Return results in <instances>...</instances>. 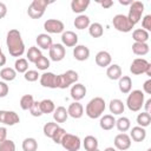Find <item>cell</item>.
<instances>
[{
  "label": "cell",
  "instance_id": "6da1fadb",
  "mask_svg": "<svg viewBox=\"0 0 151 151\" xmlns=\"http://www.w3.org/2000/svg\"><path fill=\"white\" fill-rule=\"evenodd\" d=\"M6 45H7L8 52H9V54L12 57L19 58L25 52V44H24V40L21 38V33L15 28L9 29L7 32Z\"/></svg>",
  "mask_w": 151,
  "mask_h": 151
},
{
  "label": "cell",
  "instance_id": "7a4b0ae2",
  "mask_svg": "<svg viewBox=\"0 0 151 151\" xmlns=\"http://www.w3.org/2000/svg\"><path fill=\"white\" fill-rule=\"evenodd\" d=\"M105 109H106V103H105L104 98L94 97L87 103V105L85 107V113L88 118L97 119V118H100L103 116Z\"/></svg>",
  "mask_w": 151,
  "mask_h": 151
},
{
  "label": "cell",
  "instance_id": "3957f363",
  "mask_svg": "<svg viewBox=\"0 0 151 151\" xmlns=\"http://www.w3.org/2000/svg\"><path fill=\"white\" fill-rule=\"evenodd\" d=\"M145 101V96L142 90H133L129 93L126 98V106L132 112H138L142 110Z\"/></svg>",
  "mask_w": 151,
  "mask_h": 151
},
{
  "label": "cell",
  "instance_id": "277c9868",
  "mask_svg": "<svg viewBox=\"0 0 151 151\" xmlns=\"http://www.w3.org/2000/svg\"><path fill=\"white\" fill-rule=\"evenodd\" d=\"M50 4L51 2L47 0H33L27 8L28 17L32 19H40L44 15L45 9Z\"/></svg>",
  "mask_w": 151,
  "mask_h": 151
},
{
  "label": "cell",
  "instance_id": "5b68a950",
  "mask_svg": "<svg viewBox=\"0 0 151 151\" xmlns=\"http://www.w3.org/2000/svg\"><path fill=\"white\" fill-rule=\"evenodd\" d=\"M78 79H79V76L76 71L67 70L66 72L58 74V88H61V90L68 88L71 85L78 83Z\"/></svg>",
  "mask_w": 151,
  "mask_h": 151
},
{
  "label": "cell",
  "instance_id": "8992f818",
  "mask_svg": "<svg viewBox=\"0 0 151 151\" xmlns=\"http://www.w3.org/2000/svg\"><path fill=\"white\" fill-rule=\"evenodd\" d=\"M112 25L118 32H123V33H129L134 27L132 22L129 20V18L124 14H116L112 19Z\"/></svg>",
  "mask_w": 151,
  "mask_h": 151
},
{
  "label": "cell",
  "instance_id": "52a82bcc",
  "mask_svg": "<svg viewBox=\"0 0 151 151\" xmlns=\"http://www.w3.org/2000/svg\"><path fill=\"white\" fill-rule=\"evenodd\" d=\"M143 13H144V4L142 1H132V4L130 5L129 14L126 17L134 26L136 24H138L140 21Z\"/></svg>",
  "mask_w": 151,
  "mask_h": 151
},
{
  "label": "cell",
  "instance_id": "ba28073f",
  "mask_svg": "<svg viewBox=\"0 0 151 151\" xmlns=\"http://www.w3.org/2000/svg\"><path fill=\"white\" fill-rule=\"evenodd\" d=\"M60 145L66 150V151H78L81 146V140L78 136L72 134V133H66L64 138L61 139Z\"/></svg>",
  "mask_w": 151,
  "mask_h": 151
},
{
  "label": "cell",
  "instance_id": "9c48e42d",
  "mask_svg": "<svg viewBox=\"0 0 151 151\" xmlns=\"http://www.w3.org/2000/svg\"><path fill=\"white\" fill-rule=\"evenodd\" d=\"M44 29L51 34H59L65 31V25L58 19H47L44 22Z\"/></svg>",
  "mask_w": 151,
  "mask_h": 151
},
{
  "label": "cell",
  "instance_id": "30bf717a",
  "mask_svg": "<svg viewBox=\"0 0 151 151\" xmlns=\"http://www.w3.org/2000/svg\"><path fill=\"white\" fill-rule=\"evenodd\" d=\"M40 85L47 88H58V74L53 72H44L39 78Z\"/></svg>",
  "mask_w": 151,
  "mask_h": 151
},
{
  "label": "cell",
  "instance_id": "8fae6325",
  "mask_svg": "<svg viewBox=\"0 0 151 151\" xmlns=\"http://www.w3.org/2000/svg\"><path fill=\"white\" fill-rule=\"evenodd\" d=\"M20 122V117L15 111H8V110H0V123L13 126Z\"/></svg>",
  "mask_w": 151,
  "mask_h": 151
},
{
  "label": "cell",
  "instance_id": "7c38bea8",
  "mask_svg": "<svg viewBox=\"0 0 151 151\" xmlns=\"http://www.w3.org/2000/svg\"><path fill=\"white\" fill-rule=\"evenodd\" d=\"M113 144H114V147L117 150L125 151V150H129L130 146H131V138H130V136L127 133L120 132L114 137Z\"/></svg>",
  "mask_w": 151,
  "mask_h": 151
},
{
  "label": "cell",
  "instance_id": "4fadbf2b",
  "mask_svg": "<svg viewBox=\"0 0 151 151\" xmlns=\"http://www.w3.org/2000/svg\"><path fill=\"white\" fill-rule=\"evenodd\" d=\"M48 55L52 61H61L66 55V48L61 44H53L48 50Z\"/></svg>",
  "mask_w": 151,
  "mask_h": 151
},
{
  "label": "cell",
  "instance_id": "5bb4252c",
  "mask_svg": "<svg viewBox=\"0 0 151 151\" xmlns=\"http://www.w3.org/2000/svg\"><path fill=\"white\" fill-rule=\"evenodd\" d=\"M149 65V61L144 58H136L131 65H130V72L134 76H139V74H143L145 73V70Z\"/></svg>",
  "mask_w": 151,
  "mask_h": 151
},
{
  "label": "cell",
  "instance_id": "9a60e30c",
  "mask_svg": "<svg viewBox=\"0 0 151 151\" xmlns=\"http://www.w3.org/2000/svg\"><path fill=\"white\" fill-rule=\"evenodd\" d=\"M61 45L65 47H74L78 45V35L73 31H64L61 33Z\"/></svg>",
  "mask_w": 151,
  "mask_h": 151
},
{
  "label": "cell",
  "instance_id": "2e32d148",
  "mask_svg": "<svg viewBox=\"0 0 151 151\" xmlns=\"http://www.w3.org/2000/svg\"><path fill=\"white\" fill-rule=\"evenodd\" d=\"M86 92H87V90H86L85 85H83L80 83H76V84L72 85L70 94H71V98L74 101H79L86 96Z\"/></svg>",
  "mask_w": 151,
  "mask_h": 151
},
{
  "label": "cell",
  "instance_id": "e0dca14e",
  "mask_svg": "<svg viewBox=\"0 0 151 151\" xmlns=\"http://www.w3.org/2000/svg\"><path fill=\"white\" fill-rule=\"evenodd\" d=\"M73 57L78 61H85L90 58V48L85 45H77L73 48Z\"/></svg>",
  "mask_w": 151,
  "mask_h": 151
},
{
  "label": "cell",
  "instance_id": "ac0fdd59",
  "mask_svg": "<svg viewBox=\"0 0 151 151\" xmlns=\"http://www.w3.org/2000/svg\"><path fill=\"white\" fill-rule=\"evenodd\" d=\"M112 63V57L107 51H99L96 54V64L99 67H109Z\"/></svg>",
  "mask_w": 151,
  "mask_h": 151
},
{
  "label": "cell",
  "instance_id": "d6986e66",
  "mask_svg": "<svg viewBox=\"0 0 151 151\" xmlns=\"http://www.w3.org/2000/svg\"><path fill=\"white\" fill-rule=\"evenodd\" d=\"M67 113L70 117L74 118V119H79L83 117L84 114V107L79 101H73L68 105L67 107Z\"/></svg>",
  "mask_w": 151,
  "mask_h": 151
},
{
  "label": "cell",
  "instance_id": "ffe728a7",
  "mask_svg": "<svg viewBox=\"0 0 151 151\" xmlns=\"http://www.w3.org/2000/svg\"><path fill=\"white\" fill-rule=\"evenodd\" d=\"M37 45H38V48L40 50H50V47L53 45V41H52V38L50 34L47 33H40L37 35Z\"/></svg>",
  "mask_w": 151,
  "mask_h": 151
},
{
  "label": "cell",
  "instance_id": "44dd1931",
  "mask_svg": "<svg viewBox=\"0 0 151 151\" xmlns=\"http://www.w3.org/2000/svg\"><path fill=\"white\" fill-rule=\"evenodd\" d=\"M118 88L123 94H129L132 90V79L129 76H122L118 79Z\"/></svg>",
  "mask_w": 151,
  "mask_h": 151
},
{
  "label": "cell",
  "instance_id": "7402d4cb",
  "mask_svg": "<svg viewBox=\"0 0 151 151\" xmlns=\"http://www.w3.org/2000/svg\"><path fill=\"white\" fill-rule=\"evenodd\" d=\"M99 126L105 131H110L116 126V118L112 114H104L100 117Z\"/></svg>",
  "mask_w": 151,
  "mask_h": 151
},
{
  "label": "cell",
  "instance_id": "603a6c76",
  "mask_svg": "<svg viewBox=\"0 0 151 151\" xmlns=\"http://www.w3.org/2000/svg\"><path fill=\"white\" fill-rule=\"evenodd\" d=\"M129 136H130L131 140L140 143V142H143L146 138V130L144 127H140V126L137 125V126H133L131 129V132H130Z\"/></svg>",
  "mask_w": 151,
  "mask_h": 151
},
{
  "label": "cell",
  "instance_id": "cb8c5ba5",
  "mask_svg": "<svg viewBox=\"0 0 151 151\" xmlns=\"http://www.w3.org/2000/svg\"><path fill=\"white\" fill-rule=\"evenodd\" d=\"M109 110H110V112L112 113V116H113V114L119 116V114L124 113L125 104L123 103V100H120V99H118V98L112 99V100L110 101V104H109Z\"/></svg>",
  "mask_w": 151,
  "mask_h": 151
},
{
  "label": "cell",
  "instance_id": "d4e9b609",
  "mask_svg": "<svg viewBox=\"0 0 151 151\" xmlns=\"http://www.w3.org/2000/svg\"><path fill=\"white\" fill-rule=\"evenodd\" d=\"M122 74H123V71L118 64H112L106 70V76L111 80H118L122 77Z\"/></svg>",
  "mask_w": 151,
  "mask_h": 151
},
{
  "label": "cell",
  "instance_id": "484cf974",
  "mask_svg": "<svg viewBox=\"0 0 151 151\" xmlns=\"http://www.w3.org/2000/svg\"><path fill=\"white\" fill-rule=\"evenodd\" d=\"M90 5V0H72L71 1V9L74 13L81 14Z\"/></svg>",
  "mask_w": 151,
  "mask_h": 151
},
{
  "label": "cell",
  "instance_id": "4316f807",
  "mask_svg": "<svg viewBox=\"0 0 151 151\" xmlns=\"http://www.w3.org/2000/svg\"><path fill=\"white\" fill-rule=\"evenodd\" d=\"M68 118V113L67 110L64 106H58L55 107V110L53 111V119L55 123H65Z\"/></svg>",
  "mask_w": 151,
  "mask_h": 151
},
{
  "label": "cell",
  "instance_id": "83f0119b",
  "mask_svg": "<svg viewBox=\"0 0 151 151\" xmlns=\"http://www.w3.org/2000/svg\"><path fill=\"white\" fill-rule=\"evenodd\" d=\"M150 38L149 32H146L143 28H137L132 32V39L134 42H147Z\"/></svg>",
  "mask_w": 151,
  "mask_h": 151
},
{
  "label": "cell",
  "instance_id": "f1b7e54d",
  "mask_svg": "<svg viewBox=\"0 0 151 151\" xmlns=\"http://www.w3.org/2000/svg\"><path fill=\"white\" fill-rule=\"evenodd\" d=\"M90 18L87 17V15H85V14H79L76 19H74V21H73V25H74V27L77 28V29H85V28H88V26H90Z\"/></svg>",
  "mask_w": 151,
  "mask_h": 151
},
{
  "label": "cell",
  "instance_id": "f546056e",
  "mask_svg": "<svg viewBox=\"0 0 151 151\" xmlns=\"http://www.w3.org/2000/svg\"><path fill=\"white\" fill-rule=\"evenodd\" d=\"M150 51V46L147 42H133L132 44V52L136 55H146Z\"/></svg>",
  "mask_w": 151,
  "mask_h": 151
},
{
  "label": "cell",
  "instance_id": "4dcf8cb0",
  "mask_svg": "<svg viewBox=\"0 0 151 151\" xmlns=\"http://www.w3.org/2000/svg\"><path fill=\"white\" fill-rule=\"evenodd\" d=\"M98 145H99L98 139H97L94 136H91V134L86 136V137L84 138V140H83V146H84V149H85L86 151L96 150V149H98Z\"/></svg>",
  "mask_w": 151,
  "mask_h": 151
},
{
  "label": "cell",
  "instance_id": "1f68e13d",
  "mask_svg": "<svg viewBox=\"0 0 151 151\" xmlns=\"http://www.w3.org/2000/svg\"><path fill=\"white\" fill-rule=\"evenodd\" d=\"M116 127L119 132H127L131 129V122L127 117H120L118 119H116Z\"/></svg>",
  "mask_w": 151,
  "mask_h": 151
},
{
  "label": "cell",
  "instance_id": "d6a6232c",
  "mask_svg": "<svg viewBox=\"0 0 151 151\" xmlns=\"http://www.w3.org/2000/svg\"><path fill=\"white\" fill-rule=\"evenodd\" d=\"M88 33L92 38H100L103 34H104V28H103V25L99 24V22H93V24H90L88 26Z\"/></svg>",
  "mask_w": 151,
  "mask_h": 151
},
{
  "label": "cell",
  "instance_id": "836d02e7",
  "mask_svg": "<svg viewBox=\"0 0 151 151\" xmlns=\"http://www.w3.org/2000/svg\"><path fill=\"white\" fill-rule=\"evenodd\" d=\"M22 150L24 151H37L38 150V142L33 137H27L22 140Z\"/></svg>",
  "mask_w": 151,
  "mask_h": 151
},
{
  "label": "cell",
  "instance_id": "e575fe53",
  "mask_svg": "<svg viewBox=\"0 0 151 151\" xmlns=\"http://www.w3.org/2000/svg\"><path fill=\"white\" fill-rule=\"evenodd\" d=\"M0 77L5 81H12L17 77V71L14 68H12V67H4L0 71Z\"/></svg>",
  "mask_w": 151,
  "mask_h": 151
},
{
  "label": "cell",
  "instance_id": "d590c367",
  "mask_svg": "<svg viewBox=\"0 0 151 151\" xmlns=\"http://www.w3.org/2000/svg\"><path fill=\"white\" fill-rule=\"evenodd\" d=\"M40 107H41L42 114L53 113V111L55 110V105H54L53 100H51V99H42L40 101Z\"/></svg>",
  "mask_w": 151,
  "mask_h": 151
},
{
  "label": "cell",
  "instance_id": "8d00e7d4",
  "mask_svg": "<svg viewBox=\"0 0 151 151\" xmlns=\"http://www.w3.org/2000/svg\"><path fill=\"white\" fill-rule=\"evenodd\" d=\"M27 60L28 61H31V63H35L42 54H41V51L37 47V46H31L29 48H28V51H27Z\"/></svg>",
  "mask_w": 151,
  "mask_h": 151
},
{
  "label": "cell",
  "instance_id": "74e56055",
  "mask_svg": "<svg viewBox=\"0 0 151 151\" xmlns=\"http://www.w3.org/2000/svg\"><path fill=\"white\" fill-rule=\"evenodd\" d=\"M14 70L17 73H25L28 71V61L25 58H18L14 63Z\"/></svg>",
  "mask_w": 151,
  "mask_h": 151
},
{
  "label": "cell",
  "instance_id": "f35d334b",
  "mask_svg": "<svg viewBox=\"0 0 151 151\" xmlns=\"http://www.w3.org/2000/svg\"><path fill=\"white\" fill-rule=\"evenodd\" d=\"M136 120H137L138 126L145 129V127H147V126L150 125V123H151V116H150V113H147V112H142V113H138Z\"/></svg>",
  "mask_w": 151,
  "mask_h": 151
},
{
  "label": "cell",
  "instance_id": "ab89813d",
  "mask_svg": "<svg viewBox=\"0 0 151 151\" xmlns=\"http://www.w3.org/2000/svg\"><path fill=\"white\" fill-rule=\"evenodd\" d=\"M58 127H59V124H58V123H55V122H47V123L44 125V127H42V132H44V134H45L46 137L52 138L54 131H55Z\"/></svg>",
  "mask_w": 151,
  "mask_h": 151
},
{
  "label": "cell",
  "instance_id": "60d3db41",
  "mask_svg": "<svg viewBox=\"0 0 151 151\" xmlns=\"http://www.w3.org/2000/svg\"><path fill=\"white\" fill-rule=\"evenodd\" d=\"M33 103H34V98H33L32 94H24V96L20 98V107H21L24 111L29 110Z\"/></svg>",
  "mask_w": 151,
  "mask_h": 151
},
{
  "label": "cell",
  "instance_id": "b9f144b4",
  "mask_svg": "<svg viewBox=\"0 0 151 151\" xmlns=\"http://www.w3.org/2000/svg\"><path fill=\"white\" fill-rule=\"evenodd\" d=\"M34 65H35V67L38 68V70H40V71H46L48 67H50V59L47 58V57H45V55H41L35 63H34Z\"/></svg>",
  "mask_w": 151,
  "mask_h": 151
},
{
  "label": "cell",
  "instance_id": "7bdbcfd3",
  "mask_svg": "<svg viewBox=\"0 0 151 151\" xmlns=\"http://www.w3.org/2000/svg\"><path fill=\"white\" fill-rule=\"evenodd\" d=\"M66 133H67L66 130H65L64 127L59 126V127L54 131V133H53V136H52V140H53L55 144H60V143H61V139L64 138V136H65Z\"/></svg>",
  "mask_w": 151,
  "mask_h": 151
},
{
  "label": "cell",
  "instance_id": "ee69618b",
  "mask_svg": "<svg viewBox=\"0 0 151 151\" xmlns=\"http://www.w3.org/2000/svg\"><path fill=\"white\" fill-rule=\"evenodd\" d=\"M24 78H25V80L28 81V83H34V81H37V80L40 78V74H39L38 71H35V70H28L27 72L24 73Z\"/></svg>",
  "mask_w": 151,
  "mask_h": 151
},
{
  "label": "cell",
  "instance_id": "f6af8a7d",
  "mask_svg": "<svg viewBox=\"0 0 151 151\" xmlns=\"http://www.w3.org/2000/svg\"><path fill=\"white\" fill-rule=\"evenodd\" d=\"M0 151H15V143L12 139H6L0 143Z\"/></svg>",
  "mask_w": 151,
  "mask_h": 151
},
{
  "label": "cell",
  "instance_id": "bcb514c9",
  "mask_svg": "<svg viewBox=\"0 0 151 151\" xmlns=\"http://www.w3.org/2000/svg\"><path fill=\"white\" fill-rule=\"evenodd\" d=\"M28 111H29V113H31L33 117H40V116H42L41 107H40V101L34 100V103L32 104V106H31V109H29Z\"/></svg>",
  "mask_w": 151,
  "mask_h": 151
},
{
  "label": "cell",
  "instance_id": "7dc6e473",
  "mask_svg": "<svg viewBox=\"0 0 151 151\" xmlns=\"http://www.w3.org/2000/svg\"><path fill=\"white\" fill-rule=\"evenodd\" d=\"M142 27L143 29H145L146 32L151 31V15L146 14L143 19H142Z\"/></svg>",
  "mask_w": 151,
  "mask_h": 151
},
{
  "label": "cell",
  "instance_id": "c3c4849f",
  "mask_svg": "<svg viewBox=\"0 0 151 151\" xmlns=\"http://www.w3.org/2000/svg\"><path fill=\"white\" fill-rule=\"evenodd\" d=\"M8 85L5 83V81H0V98H4L8 94Z\"/></svg>",
  "mask_w": 151,
  "mask_h": 151
},
{
  "label": "cell",
  "instance_id": "681fc988",
  "mask_svg": "<svg viewBox=\"0 0 151 151\" xmlns=\"http://www.w3.org/2000/svg\"><path fill=\"white\" fill-rule=\"evenodd\" d=\"M143 92L146 93V94H151V79L150 78L144 83V85H143Z\"/></svg>",
  "mask_w": 151,
  "mask_h": 151
},
{
  "label": "cell",
  "instance_id": "f907efd6",
  "mask_svg": "<svg viewBox=\"0 0 151 151\" xmlns=\"http://www.w3.org/2000/svg\"><path fill=\"white\" fill-rule=\"evenodd\" d=\"M7 139V129L5 126H0V143Z\"/></svg>",
  "mask_w": 151,
  "mask_h": 151
},
{
  "label": "cell",
  "instance_id": "816d5d0a",
  "mask_svg": "<svg viewBox=\"0 0 151 151\" xmlns=\"http://www.w3.org/2000/svg\"><path fill=\"white\" fill-rule=\"evenodd\" d=\"M7 14V6L4 2H0V19L5 18Z\"/></svg>",
  "mask_w": 151,
  "mask_h": 151
},
{
  "label": "cell",
  "instance_id": "f5cc1de1",
  "mask_svg": "<svg viewBox=\"0 0 151 151\" xmlns=\"http://www.w3.org/2000/svg\"><path fill=\"white\" fill-rule=\"evenodd\" d=\"M103 8H110L111 6H113V1L112 0H104V1H99L98 2Z\"/></svg>",
  "mask_w": 151,
  "mask_h": 151
},
{
  "label": "cell",
  "instance_id": "db71d44e",
  "mask_svg": "<svg viewBox=\"0 0 151 151\" xmlns=\"http://www.w3.org/2000/svg\"><path fill=\"white\" fill-rule=\"evenodd\" d=\"M143 107L145 109V111H144V112H147V113H150V109H151V98H149L146 101H144V105H143Z\"/></svg>",
  "mask_w": 151,
  "mask_h": 151
},
{
  "label": "cell",
  "instance_id": "11a10c76",
  "mask_svg": "<svg viewBox=\"0 0 151 151\" xmlns=\"http://www.w3.org/2000/svg\"><path fill=\"white\" fill-rule=\"evenodd\" d=\"M6 64V57H5V54L2 53V51L0 52V67L1 66H4Z\"/></svg>",
  "mask_w": 151,
  "mask_h": 151
},
{
  "label": "cell",
  "instance_id": "9f6ffc18",
  "mask_svg": "<svg viewBox=\"0 0 151 151\" xmlns=\"http://www.w3.org/2000/svg\"><path fill=\"white\" fill-rule=\"evenodd\" d=\"M145 74L147 76V77H151V64L149 63V65H147V67H146V70H145Z\"/></svg>",
  "mask_w": 151,
  "mask_h": 151
},
{
  "label": "cell",
  "instance_id": "6f0895ef",
  "mask_svg": "<svg viewBox=\"0 0 151 151\" xmlns=\"http://www.w3.org/2000/svg\"><path fill=\"white\" fill-rule=\"evenodd\" d=\"M119 4L123 5V6H130L132 4V0H129V1H123V0H119Z\"/></svg>",
  "mask_w": 151,
  "mask_h": 151
},
{
  "label": "cell",
  "instance_id": "680465c9",
  "mask_svg": "<svg viewBox=\"0 0 151 151\" xmlns=\"http://www.w3.org/2000/svg\"><path fill=\"white\" fill-rule=\"evenodd\" d=\"M104 151H117V149H116V147H113V146H109V147L104 149Z\"/></svg>",
  "mask_w": 151,
  "mask_h": 151
},
{
  "label": "cell",
  "instance_id": "91938a15",
  "mask_svg": "<svg viewBox=\"0 0 151 151\" xmlns=\"http://www.w3.org/2000/svg\"><path fill=\"white\" fill-rule=\"evenodd\" d=\"M92 151H100L99 149H96V150H92Z\"/></svg>",
  "mask_w": 151,
  "mask_h": 151
},
{
  "label": "cell",
  "instance_id": "94428289",
  "mask_svg": "<svg viewBox=\"0 0 151 151\" xmlns=\"http://www.w3.org/2000/svg\"><path fill=\"white\" fill-rule=\"evenodd\" d=\"M146 151H151V149H147V150H146Z\"/></svg>",
  "mask_w": 151,
  "mask_h": 151
},
{
  "label": "cell",
  "instance_id": "6125c7cd",
  "mask_svg": "<svg viewBox=\"0 0 151 151\" xmlns=\"http://www.w3.org/2000/svg\"><path fill=\"white\" fill-rule=\"evenodd\" d=\"M0 52H1V48H0Z\"/></svg>",
  "mask_w": 151,
  "mask_h": 151
}]
</instances>
